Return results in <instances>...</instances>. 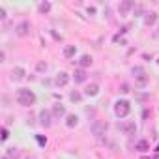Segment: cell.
Segmentation results:
<instances>
[{"label": "cell", "mask_w": 159, "mask_h": 159, "mask_svg": "<svg viewBox=\"0 0 159 159\" xmlns=\"http://www.w3.org/2000/svg\"><path fill=\"white\" fill-rule=\"evenodd\" d=\"M142 10H144V8H142L140 4H135V8H133V13H137V15H140V13H142Z\"/></svg>", "instance_id": "23"}, {"label": "cell", "mask_w": 159, "mask_h": 159, "mask_svg": "<svg viewBox=\"0 0 159 159\" xmlns=\"http://www.w3.org/2000/svg\"><path fill=\"white\" fill-rule=\"evenodd\" d=\"M77 124H79V116H77V114H67V116H66V125H67L69 129L77 127Z\"/></svg>", "instance_id": "16"}, {"label": "cell", "mask_w": 159, "mask_h": 159, "mask_svg": "<svg viewBox=\"0 0 159 159\" xmlns=\"http://www.w3.org/2000/svg\"><path fill=\"white\" fill-rule=\"evenodd\" d=\"M73 81H75L77 84L86 83V71H84V69H81V67L75 69V71H73Z\"/></svg>", "instance_id": "10"}, {"label": "cell", "mask_w": 159, "mask_h": 159, "mask_svg": "<svg viewBox=\"0 0 159 159\" xmlns=\"http://www.w3.org/2000/svg\"><path fill=\"white\" fill-rule=\"evenodd\" d=\"M83 96H84V94H81V92H77V90H73V92L69 94V99H71L73 103H81V101H83Z\"/></svg>", "instance_id": "19"}, {"label": "cell", "mask_w": 159, "mask_h": 159, "mask_svg": "<svg viewBox=\"0 0 159 159\" xmlns=\"http://www.w3.org/2000/svg\"><path fill=\"white\" fill-rule=\"evenodd\" d=\"M15 98H17V103L23 107H32L36 103V94L30 88H19Z\"/></svg>", "instance_id": "1"}, {"label": "cell", "mask_w": 159, "mask_h": 159, "mask_svg": "<svg viewBox=\"0 0 159 159\" xmlns=\"http://www.w3.org/2000/svg\"><path fill=\"white\" fill-rule=\"evenodd\" d=\"M135 150H137V152H140V153H144V152H148V150H150V142H148L146 139H140V140H137V142H135Z\"/></svg>", "instance_id": "15"}, {"label": "cell", "mask_w": 159, "mask_h": 159, "mask_svg": "<svg viewBox=\"0 0 159 159\" xmlns=\"http://www.w3.org/2000/svg\"><path fill=\"white\" fill-rule=\"evenodd\" d=\"M129 112H131V103L127 99H118L114 103V114H116V118H125Z\"/></svg>", "instance_id": "2"}, {"label": "cell", "mask_w": 159, "mask_h": 159, "mask_svg": "<svg viewBox=\"0 0 159 159\" xmlns=\"http://www.w3.org/2000/svg\"><path fill=\"white\" fill-rule=\"evenodd\" d=\"M52 118H54V116H52L51 111H47V109L39 111V125H41V127H45V129L51 127V125H52Z\"/></svg>", "instance_id": "4"}, {"label": "cell", "mask_w": 159, "mask_h": 159, "mask_svg": "<svg viewBox=\"0 0 159 159\" xmlns=\"http://www.w3.org/2000/svg\"><path fill=\"white\" fill-rule=\"evenodd\" d=\"M77 66L81 67V69H84V67H90V66H92V56H90V54H83L81 58L77 60Z\"/></svg>", "instance_id": "12"}, {"label": "cell", "mask_w": 159, "mask_h": 159, "mask_svg": "<svg viewBox=\"0 0 159 159\" xmlns=\"http://www.w3.org/2000/svg\"><path fill=\"white\" fill-rule=\"evenodd\" d=\"M8 137H10V135H8V129H6V127H4V129H2V140H6V139H8Z\"/></svg>", "instance_id": "24"}, {"label": "cell", "mask_w": 159, "mask_h": 159, "mask_svg": "<svg viewBox=\"0 0 159 159\" xmlns=\"http://www.w3.org/2000/svg\"><path fill=\"white\" fill-rule=\"evenodd\" d=\"M75 54H77V47L75 45H66L64 47V56L66 58H73Z\"/></svg>", "instance_id": "17"}, {"label": "cell", "mask_w": 159, "mask_h": 159, "mask_svg": "<svg viewBox=\"0 0 159 159\" xmlns=\"http://www.w3.org/2000/svg\"><path fill=\"white\" fill-rule=\"evenodd\" d=\"M51 112H52V116H54L56 120H58V118H64V116H66V107L60 105V103H56V105H52Z\"/></svg>", "instance_id": "11"}, {"label": "cell", "mask_w": 159, "mask_h": 159, "mask_svg": "<svg viewBox=\"0 0 159 159\" xmlns=\"http://www.w3.org/2000/svg\"><path fill=\"white\" fill-rule=\"evenodd\" d=\"M98 94H99V84H98V83H90V84H86V88H84V96L94 98V96H98Z\"/></svg>", "instance_id": "8"}, {"label": "cell", "mask_w": 159, "mask_h": 159, "mask_svg": "<svg viewBox=\"0 0 159 159\" xmlns=\"http://www.w3.org/2000/svg\"><path fill=\"white\" fill-rule=\"evenodd\" d=\"M0 19H6V10L0 8Z\"/></svg>", "instance_id": "25"}, {"label": "cell", "mask_w": 159, "mask_h": 159, "mask_svg": "<svg viewBox=\"0 0 159 159\" xmlns=\"http://www.w3.org/2000/svg\"><path fill=\"white\" fill-rule=\"evenodd\" d=\"M118 127H120V129H122V133H124V135H127V137H131V135H135V133H137V124H135V122H124V124H120Z\"/></svg>", "instance_id": "6"}, {"label": "cell", "mask_w": 159, "mask_h": 159, "mask_svg": "<svg viewBox=\"0 0 159 159\" xmlns=\"http://www.w3.org/2000/svg\"><path fill=\"white\" fill-rule=\"evenodd\" d=\"M157 19H159V15H157L155 11L144 13V25H146V26H152V25H155V23H157Z\"/></svg>", "instance_id": "14"}, {"label": "cell", "mask_w": 159, "mask_h": 159, "mask_svg": "<svg viewBox=\"0 0 159 159\" xmlns=\"http://www.w3.org/2000/svg\"><path fill=\"white\" fill-rule=\"evenodd\" d=\"M2 159H10V157H6V155H4V157H2Z\"/></svg>", "instance_id": "27"}, {"label": "cell", "mask_w": 159, "mask_h": 159, "mask_svg": "<svg viewBox=\"0 0 159 159\" xmlns=\"http://www.w3.org/2000/svg\"><path fill=\"white\" fill-rule=\"evenodd\" d=\"M155 38H159V30H157V32H155Z\"/></svg>", "instance_id": "26"}, {"label": "cell", "mask_w": 159, "mask_h": 159, "mask_svg": "<svg viewBox=\"0 0 159 159\" xmlns=\"http://www.w3.org/2000/svg\"><path fill=\"white\" fill-rule=\"evenodd\" d=\"M25 77H26V71H25V67L17 66V67H13V69H11V79H13V81H23Z\"/></svg>", "instance_id": "9"}, {"label": "cell", "mask_w": 159, "mask_h": 159, "mask_svg": "<svg viewBox=\"0 0 159 159\" xmlns=\"http://www.w3.org/2000/svg\"><path fill=\"white\" fill-rule=\"evenodd\" d=\"M67 83H69V75H67V73H64V71H60V73L54 77V84H56V86H60V88L67 86Z\"/></svg>", "instance_id": "7"}, {"label": "cell", "mask_w": 159, "mask_h": 159, "mask_svg": "<svg viewBox=\"0 0 159 159\" xmlns=\"http://www.w3.org/2000/svg\"><path fill=\"white\" fill-rule=\"evenodd\" d=\"M135 8V2H129V0H125V2H120L118 4V11H120V15H125L129 10H133Z\"/></svg>", "instance_id": "13"}, {"label": "cell", "mask_w": 159, "mask_h": 159, "mask_svg": "<svg viewBox=\"0 0 159 159\" xmlns=\"http://www.w3.org/2000/svg\"><path fill=\"white\" fill-rule=\"evenodd\" d=\"M107 129H109V124H107V122H103V120H96V122L92 124V133H94L96 137L105 135V133H107Z\"/></svg>", "instance_id": "5"}, {"label": "cell", "mask_w": 159, "mask_h": 159, "mask_svg": "<svg viewBox=\"0 0 159 159\" xmlns=\"http://www.w3.org/2000/svg\"><path fill=\"white\" fill-rule=\"evenodd\" d=\"M131 73H133L135 77H142V75H146V71H144L142 66H135V67H131Z\"/></svg>", "instance_id": "21"}, {"label": "cell", "mask_w": 159, "mask_h": 159, "mask_svg": "<svg viewBox=\"0 0 159 159\" xmlns=\"http://www.w3.org/2000/svg\"><path fill=\"white\" fill-rule=\"evenodd\" d=\"M30 28H32L30 21H21L15 25V34L19 38H26V36H30Z\"/></svg>", "instance_id": "3"}, {"label": "cell", "mask_w": 159, "mask_h": 159, "mask_svg": "<svg viewBox=\"0 0 159 159\" xmlns=\"http://www.w3.org/2000/svg\"><path fill=\"white\" fill-rule=\"evenodd\" d=\"M4 155H6V157H10V159H17V157L21 155V152H19V148H8Z\"/></svg>", "instance_id": "18"}, {"label": "cell", "mask_w": 159, "mask_h": 159, "mask_svg": "<svg viewBox=\"0 0 159 159\" xmlns=\"http://www.w3.org/2000/svg\"><path fill=\"white\" fill-rule=\"evenodd\" d=\"M140 159H148V157H140Z\"/></svg>", "instance_id": "28"}, {"label": "cell", "mask_w": 159, "mask_h": 159, "mask_svg": "<svg viewBox=\"0 0 159 159\" xmlns=\"http://www.w3.org/2000/svg\"><path fill=\"white\" fill-rule=\"evenodd\" d=\"M38 11H39V13H47V11H51V4H49V2H41V4L38 6Z\"/></svg>", "instance_id": "22"}, {"label": "cell", "mask_w": 159, "mask_h": 159, "mask_svg": "<svg viewBox=\"0 0 159 159\" xmlns=\"http://www.w3.org/2000/svg\"><path fill=\"white\" fill-rule=\"evenodd\" d=\"M49 69V66H47V62H43V60H39L38 64H36V71L38 73H45Z\"/></svg>", "instance_id": "20"}]
</instances>
